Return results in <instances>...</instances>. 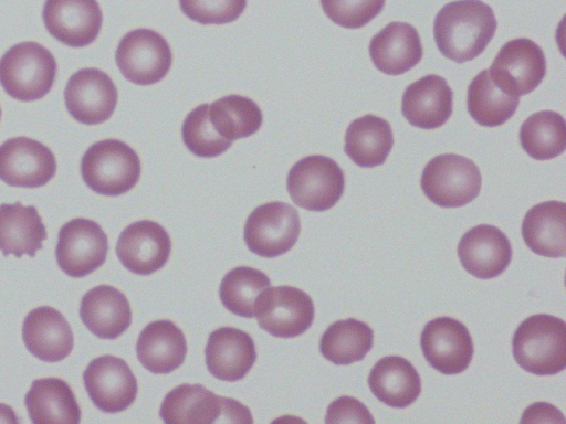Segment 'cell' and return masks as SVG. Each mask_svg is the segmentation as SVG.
I'll use <instances>...</instances> for the list:
<instances>
[{"mask_svg": "<svg viewBox=\"0 0 566 424\" xmlns=\"http://www.w3.org/2000/svg\"><path fill=\"white\" fill-rule=\"evenodd\" d=\"M45 239V226L34 206L19 202L0 205V251L3 255L34 256Z\"/></svg>", "mask_w": 566, "mask_h": 424, "instance_id": "28", "label": "cell"}, {"mask_svg": "<svg viewBox=\"0 0 566 424\" xmlns=\"http://www.w3.org/2000/svg\"><path fill=\"white\" fill-rule=\"evenodd\" d=\"M301 232L297 211L284 202L255 208L244 225V241L250 251L262 257H276L290 251Z\"/></svg>", "mask_w": 566, "mask_h": 424, "instance_id": "10", "label": "cell"}, {"mask_svg": "<svg viewBox=\"0 0 566 424\" xmlns=\"http://www.w3.org/2000/svg\"><path fill=\"white\" fill-rule=\"evenodd\" d=\"M420 346L426 360L443 374L464 371L473 357V342L467 327L449 317L429 321L421 333Z\"/></svg>", "mask_w": 566, "mask_h": 424, "instance_id": "13", "label": "cell"}, {"mask_svg": "<svg viewBox=\"0 0 566 424\" xmlns=\"http://www.w3.org/2000/svg\"><path fill=\"white\" fill-rule=\"evenodd\" d=\"M259 326L272 336L292 338L305 332L314 319L311 297L300 288H265L254 304Z\"/></svg>", "mask_w": 566, "mask_h": 424, "instance_id": "8", "label": "cell"}, {"mask_svg": "<svg viewBox=\"0 0 566 424\" xmlns=\"http://www.w3.org/2000/svg\"><path fill=\"white\" fill-rule=\"evenodd\" d=\"M564 423V416L554 405L538 402L530 405L523 413L521 423Z\"/></svg>", "mask_w": 566, "mask_h": 424, "instance_id": "40", "label": "cell"}, {"mask_svg": "<svg viewBox=\"0 0 566 424\" xmlns=\"http://www.w3.org/2000/svg\"><path fill=\"white\" fill-rule=\"evenodd\" d=\"M518 104L520 97L502 91L492 81L489 70L480 72L468 87V112L482 126L504 124L514 115Z\"/></svg>", "mask_w": 566, "mask_h": 424, "instance_id": "31", "label": "cell"}, {"mask_svg": "<svg viewBox=\"0 0 566 424\" xmlns=\"http://www.w3.org/2000/svg\"><path fill=\"white\" fill-rule=\"evenodd\" d=\"M171 242L166 230L149 220L128 225L119 235L116 253L132 273L149 275L168 261Z\"/></svg>", "mask_w": 566, "mask_h": 424, "instance_id": "18", "label": "cell"}, {"mask_svg": "<svg viewBox=\"0 0 566 424\" xmlns=\"http://www.w3.org/2000/svg\"><path fill=\"white\" fill-rule=\"evenodd\" d=\"M269 277L255 268L240 266L226 274L220 284V299L234 315L252 318L258 296L270 286Z\"/></svg>", "mask_w": 566, "mask_h": 424, "instance_id": "35", "label": "cell"}, {"mask_svg": "<svg viewBox=\"0 0 566 424\" xmlns=\"http://www.w3.org/2000/svg\"><path fill=\"white\" fill-rule=\"evenodd\" d=\"M462 266L480 279L499 276L509 266L512 248L506 235L497 227L480 224L464 233L458 246Z\"/></svg>", "mask_w": 566, "mask_h": 424, "instance_id": "19", "label": "cell"}, {"mask_svg": "<svg viewBox=\"0 0 566 424\" xmlns=\"http://www.w3.org/2000/svg\"><path fill=\"white\" fill-rule=\"evenodd\" d=\"M566 205L542 202L531 208L522 223V236L534 253L546 257L566 255Z\"/></svg>", "mask_w": 566, "mask_h": 424, "instance_id": "26", "label": "cell"}, {"mask_svg": "<svg viewBox=\"0 0 566 424\" xmlns=\"http://www.w3.org/2000/svg\"><path fill=\"white\" fill-rule=\"evenodd\" d=\"M80 316L88 330L102 339L117 338L132 322L126 296L109 285L94 287L83 296Z\"/></svg>", "mask_w": 566, "mask_h": 424, "instance_id": "24", "label": "cell"}, {"mask_svg": "<svg viewBox=\"0 0 566 424\" xmlns=\"http://www.w3.org/2000/svg\"><path fill=\"white\" fill-rule=\"evenodd\" d=\"M137 358L148 371L169 373L181 365L187 354L182 331L169 320H156L139 333Z\"/></svg>", "mask_w": 566, "mask_h": 424, "instance_id": "25", "label": "cell"}, {"mask_svg": "<svg viewBox=\"0 0 566 424\" xmlns=\"http://www.w3.org/2000/svg\"><path fill=\"white\" fill-rule=\"evenodd\" d=\"M373 394L391 407L412 404L421 392V380L405 358L389 356L380 359L368 375Z\"/></svg>", "mask_w": 566, "mask_h": 424, "instance_id": "27", "label": "cell"}, {"mask_svg": "<svg viewBox=\"0 0 566 424\" xmlns=\"http://www.w3.org/2000/svg\"><path fill=\"white\" fill-rule=\"evenodd\" d=\"M453 93L447 81L439 75H426L410 84L403 92L401 112L418 128L434 129L450 118Z\"/></svg>", "mask_w": 566, "mask_h": 424, "instance_id": "20", "label": "cell"}, {"mask_svg": "<svg viewBox=\"0 0 566 424\" xmlns=\"http://www.w3.org/2000/svg\"><path fill=\"white\" fill-rule=\"evenodd\" d=\"M344 186L343 170L333 159L321 155L301 159L287 174V191L293 202L315 212L334 206Z\"/></svg>", "mask_w": 566, "mask_h": 424, "instance_id": "7", "label": "cell"}, {"mask_svg": "<svg viewBox=\"0 0 566 424\" xmlns=\"http://www.w3.org/2000/svg\"><path fill=\"white\" fill-rule=\"evenodd\" d=\"M19 420L17 418L13 410L6 405L0 403V423H18Z\"/></svg>", "mask_w": 566, "mask_h": 424, "instance_id": "41", "label": "cell"}, {"mask_svg": "<svg viewBox=\"0 0 566 424\" xmlns=\"http://www.w3.org/2000/svg\"><path fill=\"white\" fill-rule=\"evenodd\" d=\"M83 379L93 403L106 413L122 412L136 399V378L118 357L102 356L92 360Z\"/></svg>", "mask_w": 566, "mask_h": 424, "instance_id": "14", "label": "cell"}, {"mask_svg": "<svg viewBox=\"0 0 566 424\" xmlns=\"http://www.w3.org/2000/svg\"><path fill=\"white\" fill-rule=\"evenodd\" d=\"M420 184L426 197L434 204L459 208L478 197L482 177L471 159L457 153H443L426 165Z\"/></svg>", "mask_w": 566, "mask_h": 424, "instance_id": "6", "label": "cell"}, {"mask_svg": "<svg viewBox=\"0 0 566 424\" xmlns=\"http://www.w3.org/2000/svg\"><path fill=\"white\" fill-rule=\"evenodd\" d=\"M22 337L27 349L44 362L65 359L73 349V332L56 309L41 306L31 310L23 321Z\"/></svg>", "mask_w": 566, "mask_h": 424, "instance_id": "21", "label": "cell"}, {"mask_svg": "<svg viewBox=\"0 0 566 424\" xmlns=\"http://www.w3.org/2000/svg\"><path fill=\"white\" fill-rule=\"evenodd\" d=\"M512 349L515 361L525 371L556 374L566 367V324L551 315H533L516 329Z\"/></svg>", "mask_w": 566, "mask_h": 424, "instance_id": "2", "label": "cell"}, {"mask_svg": "<svg viewBox=\"0 0 566 424\" xmlns=\"http://www.w3.org/2000/svg\"><path fill=\"white\" fill-rule=\"evenodd\" d=\"M32 422L77 424L81 410L66 382L59 378L33 381L24 399Z\"/></svg>", "mask_w": 566, "mask_h": 424, "instance_id": "29", "label": "cell"}, {"mask_svg": "<svg viewBox=\"0 0 566 424\" xmlns=\"http://www.w3.org/2000/svg\"><path fill=\"white\" fill-rule=\"evenodd\" d=\"M159 414L169 424L253 422L249 409L240 402L216 395L200 384H181L169 391Z\"/></svg>", "mask_w": 566, "mask_h": 424, "instance_id": "4", "label": "cell"}, {"mask_svg": "<svg viewBox=\"0 0 566 424\" xmlns=\"http://www.w3.org/2000/svg\"><path fill=\"white\" fill-rule=\"evenodd\" d=\"M326 423H364L374 424L368 409L352 396H340L327 407Z\"/></svg>", "mask_w": 566, "mask_h": 424, "instance_id": "39", "label": "cell"}, {"mask_svg": "<svg viewBox=\"0 0 566 424\" xmlns=\"http://www.w3.org/2000/svg\"><path fill=\"white\" fill-rule=\"evenodd\" d=\"M496 24L493 10L481 0L452 1L436 15L434 41L443 56L464 63L485 50L494 36Z\"/></svg>", "mask_w": 566, "mask_h": 424, "instance_id": "1", "label": "cell"}, {"mask_svg": "<svg viewBox=\"0 0 566 424\" xmlns=\"http://www.w3.org/2000/svg\"><path fill=\"white\" fill-rule=\"evenodd\" d=\"M115 60L125 78L137 85H151L167 75L172 53L159 33L136 29L123 36Z\"/></svg>", "mask_w": 566, "mask_h": 424, "instance_id": "9", "label": "cell"}, {"mask_svg": "<svg viewBox=\"0 0 566 424\" xmlns=\"http://www.w3.org/2000/svg\"><path fill=\"white\" fill-rule=\"evenodd\" d=\"M371 328L349 318L332 324L321 338L319 349L335 364H350L365 358L373 347Z\"/></svg>", "mask_w": 566, "mask_h": 424, "instance_id": "32", "label": "cell"}, {"mask_svg": "<svg viewBox=\"0 0 566 424\" xmlns=\"http://www.w3.org/2000/svg\"><path fill=\"white\" fill-rule=\"evenodd\" d=\"M64 98L74 119L85 125H96L113 115L117 104V88L103 71L83 68L70 77Z\"/></svg>", "mask_w": 566, "mask_h": 424, "instance_id": "15", "label": "cell"}, {"mask_svg": "<svg viewBox=\"0 0 566 424\" xmlns=\"http://www.w3.org/2000/svg\"><path fill=\"white\" fill-rule=\"evenodd\" d=\"M205 353L209 372L223 381L242 379L256 359L252 338L247 332L231 327L212 331Z\"/></svg>", "mask_w": 566, "mask_h": 424, "instance_id": "23", "label": "cell"}, {"mask_svg": "<svg viewBox=\"0 0 566 424\" xmlns=\"http://www.w3.org/2000/svg\"><path fill=\"white\" fill-rule=\"evenodd\" d=\"M489 73L505 93L526 95L541 84L546 74L544 52L530 39L511 40L500 49Z\"/></svg>", "mask_w": 566, "mask_h": 424, "instance_id": "11", "label": "cell"}, {"mask_svg": "<svg viewBox=\"0 0 566 424\" xmlns=\"http://www.w3.org/2000/svg\"><path fill=\"white\" fill-rule=\"evenodd\" d=\"M209 105L202 104L192 109L182 124V140L187 148L201 158H213L223 153L232 141L220 136L212 127Z\"/></svg>", "mask_w": 566, "mask_h": 424, "instance_id": "36", "label": "cell"}, {"mask_svg": "<svg viewBox=\"0 0 566 424\" xmlns=\"http://www.w3.org/2000/svg\"><path fill=\"white\" fill-rule=\"evenodd\" d=\"M394 146L392 130L387 120L374 115L354 119L345 134V152L359 167L382 165Z\"/></svg>", "mask_w": 566, "mask_h": 424, "instance_id": "30", "label": "cell"}, {"mask_svg": "<svg viewBox=\"0 0 566 424\" xmlns=\"http://www.w3.org/2000/svg\"><path fill=\"white\" fill-rule=\"evenodd\" d=\"M43 21L57 41L82 47L98 35L103 15L96 0H46Z\"/></svg>", "mask_w": 566, "mask_h": 424, "instance_id": "17", "label": "cell"}, {"mask_svg": "<svg viewBox=\"0 0 566 424\" xmlns=\"http://www.w3.org/2000/svg\"><path fill=\"white\" fill-rule=\"evenodd\" d=\"M0 116H1V109H0Z\"/></svg>", "mask_w": 566, "mask_h": 424, "instance_id": "42", "label": "cell"}, {"mask_svg": "<svg viewBox=\"0 0 566 424\" xmlns=\"http://www.w3.org/2000/svg\"><path fill=\"white\" fill-rule=\"evenodd\" d=\"M520 142L526 153L536 160L562 155L566 147L565 119L554 110L531 115L520 128Z\"/></svg>", "mask_w": 566, "mask_h": 424, "instance_id": "33", "label": "cell"}, {"mask_svg": "<svg viewBox=\"0 0 566 424\" xmlns=\"http://www.w3.org/2000/svg\"><path fill=\"white\" fill-rule=\"evenodd\" d=\"M140 160L125 142L106 139L92 145L81 162L83 180L103 195H119L129 191L140 176Z\"/></svg>", "mask_w": 566, "mask_h": 424, "instance_id": "5", "label": "cell"}, {"mask_svg": "<svg viewBox=\"0 0 566 424\" xmlns=\"http://www.w3.org/2000/svg\"><path fill=\"white\" fill-rule=\"evenodd\" d=\"M56 160L41 142L27 138H11L0 146V179L9 186L38 188L55 174Z\"/></svg>", "mask_w": 566, "mask_h": 424, "instance_id": "16", "label": "cell"}, {"mask_svg": "<svg viewBox=\"0 0 566 424\" xmlns=\"http://www.w3.org/2000/svg\"><path fill=\"white\" fill-rule=\"evenodd\" d=\"M214 130L232 141L255 134L262 124V113L250 98L240 95L222 97L208 109Z\"/></svg>", "mask_w": 566, "mask_h": 424, "instance_id": "34", "label": "cell"}, {"mask_svg": "<svg viewBox=\"0 0 566 424\" xmlns=\"http://www.w3.org/2000/svg\"><path fill=\"white\" fill-rule=\"evenodd\" d=\"M107 236L94 221L73 219L59 232L56 259L60 268L72 277H83L104 264Z\"/></svg>", "mask_w": 566, "mask_h": 424, "instance_id": "12", "label": "cell"}, {"mask_svg": "<svg viewBox=\"0 0 566 424\" xmlns=\"http://www.w3.org/2000/svg\"><path fill=\"white\" fill-rule=\"evenodd\" d=\"M181 11L201 24H224L237 20L247 0H179Z\"/></svg>", "mask_w": 566, "mask_h": 424, "instance_id": "38", "label": "cell"}, {"mask_svg": "<svg viewBox=\"0 0 566 424\" xmlns=\"http://www.w3.org/2000/svg\"><path fill=\"white\" fill-rule=\"evenodd\" d=\"M56 75V62L49 50L35 42L19 43L0 59V84L22 102L46 95Z\"/></svg>", "mask_w": 566, "mask_h": 424, "instance_id": "3", "label": "cell"}, {"mask_svg": "<svg viewBox=\"0 0 566 424\" xmlns=\"http://www.w3.org/2000/svg\"><path fill=\"white\" fill-rule=\"evenodd\" d=\"M422 54L418 31L407 22H390L369 43L374 65L388 75H400L411 70Z\"/></svg>", "mask_w": 566, "mask_h": 424, "instance_id": "22", "label": "cell"}, {"mask_svg": "<svg viewBox=\"0 0 566 424\" xmlns=\"http://www.w3.org/2000/svg\"><path fill=\"white\" fill-rule=\"evenodd\" d=\"M386 0H321L323 11L334 23L347 28H363L377 17Z\"/></svg>", "mask_w": 566, "mask_h": 424, "instance_id": "37", "label": "cell"}]
</instances>
